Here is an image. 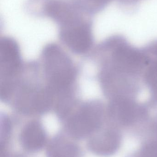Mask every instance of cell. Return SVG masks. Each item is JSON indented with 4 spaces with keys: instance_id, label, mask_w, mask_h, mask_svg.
<instances>
[{
    "instance_id": "6da1fadb",
    "label": "cell",
    "mask_w": 157,
    "mask_h": 157,
    "mask_svg": "<svg viewBox=\"0 0 157 157\" xmlns=\"http://www.w3.org/2000/svg\"><path fill=\"white\" fill-rule=\"evenodd\" d=\"M25 8L34 17L50 18L59 28L93 19V16L78 0H27Z\"/></svg>"
},
{
    "instance_id": "7a4b0ae2",
    "label": "cell",
    "mask_w": 157,
    "mask_h": 157,
    "mask_svg": "<svg viewBox=\"0 0 157 157\" xmlns=\"http://www.w3.org/2000/svg\"><path fill=\"white\" fill-rule=\"evenodd\" d=\"M45 71L50 90H64L74 78L75 72L69 58L53 44L48 45L43 52Z\"/></svg>"
},
{
    "instance_id": "3957f363",
    "label": "cell",
    "mask_w": 157,
    "mask_h": 157,
    "mask_svg": "<svg viewBox=\"0 0 157 157\" xmlns=\"http://www.w3.org/2000/svg\"><path fill=\"white\" fill-rule=\"evenodd\" d=\"M103 112L102 106L99 102L85 104L67 120V135L76 141L89 138L100 129Z\"/></svg>"
},
{
    "instance_id": "277c9868",
    "label": "cell",
    "mask_w": 157,
    "mask_h": 157,
    "mask_svg": "<svg viewBox=\"0 0 157 157\" xmlns=\"http://www.w3.org/2000/svg\"><path fill=\"white\" fill-rule=\"evenodd\" d=\"M93 20L60 29L61 40L76 53L88 50L93 42Z\"/></svg>"
},
{
    "instance_id": "5b68a950",
    "label": "cell",
    "mask_w": 157,
    "mask_h": 157,
    "mask_svg": "<svg viewBox=\"0 0 157 157\" xmlns=\"http://www.w3.org/2000/svg\"><path fill=\"white\" fill-rule=\"evenodd\" d=\"M18 139L23 150L31 154L42 150L49 142L44 127L40 122L36 121H31L25 125Z\"/></svg>"
},
{
    "instance_id": "8992f818",
    "label": "cell",
    "mask_w": 157,
    "mask_h": 157,
    "mask_svg": "<svg viewBox=\"0 0 157 157\" xmlns=\"http://www.w3.org/2000/svg\"><path fill=\"white\" fill-rule=\"evenodd\" d=\"M21 64L17 43L13 39L4 37L0 40V65L1 75L6 77L13 76Z\"/></svg>"
},
{
    "instance_id": "52a82bcc",
    "label": "cell",
    "mask_w": 157,
    "mask_h": 157,
    "mask_svg": "<svg viewBox=\"0 0 157 157\" xmlns=\"http://www.w3.org/2000/svg\"><path fill=\"white\" fill-rule=\"evenodd\" d=\"M75 141L67 135L55 136L46 146V157H84L82 148Z\"/></svg>"
},
{
    "instance_id": "ba28073f",
    "label": "cell",
    "mask_w": 157,
    "mask_h": 157,
    "mask_svg": "<svg viewBox=\"0 0 157 157\" xmlns=\"http://www.w3.org/2000/svg\"><path fill=\"white\" fill-rule=\"evenodd\" d=\"M119 142V136L112 130L93 134L88 138L87 147L90 152L99 156H107L113 153Z\"/></svg>"
},
{
    "instance_id": "9c48e42d",
    "label": "cell",
    "mask_w": 157,
    "mask_h": 157,
    "mask_svg": "<svg viewBox=\"0 0 157 157\" xmlns=\"http://www.w3.org/2000/svg\"><path fill=\"white\" fill-rule=\"evenodd\" d=\"M12 133V124L7 117L4 116L1 119L0 151L8 149Z\"/></svg>"
},
{
    "instance_id": "30bf717a",
    "label": "cell",
    "mask_w": 157,
    "mask_h": 157,
    "mask_svg": "<svg viewBox=\"0 0 157 157\" xmlns=\"http://www.w3.org/2000/svg\"><path fill=\"white\" fill-rule=\"evenodd\" d=\"M114 0H78L81 5L94 16L103 11Z\"/></svg>"
},
{
    "instance_id": "8fae6325",
    "label": "cell",
    "mask_w": 157,
    "mask_h": 157,
    "mask_svg": "<svg viewBox=\"0 0 157 157\" xmlns=\"http://www.w3.org/2000/svg\"><path fill=\"white\" fill-rule=\"evenodd\" d=\"M0 151V157H26L23 154L17 152H10L8 149Z\"/></svg>"
},
{
    "instance_id": "7c38bea8",
    "label": "cell",
    "mask_w": 157,
    "mask_h": 157,
    "mask_svg": "<svg viewBox=\"0 0 157 157\" xmlns=\"http://www.w3.org/2000/svg\"><path fill=\"white\" fill-rule=\"evenodd\" d=\"M119 2L124 6H132L137 4L142 0H117Z\"/></svg>"
}]
</instances>
